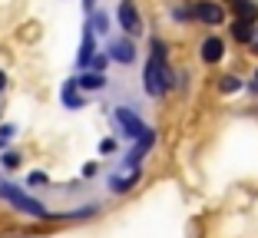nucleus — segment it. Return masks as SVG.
<instances>
[{"mask_svg": "<svg viewBox=\"0 0 258 238\" xmlns=\"http://www.w3.org/2000/svg\"><path fill=\"white\" fill-rule=\"evenodd\" d=\"M90 56H93V37H90V30H86V40H83V53H80V63H90Z\"/></svg>", "mask_w": 258, "mask_h": 238, "instance_id": "2eb2a0df", "label": "nucleus"}, {"mask_svg": "<svg viewBox=\"0 0 258 238\" xmlns=\"http://www.w3.org/2000/svg\"><path fill=\"white\" fill-rule=\"evenodd\" d=\"M196 17L202 23H212V27H215V23L225 20V10L215 7V4H209V0H199V4H196Z\"/></svg>", "mask_w": 258, "mask_h": 238, "instance_id": "423d86ee", "label": "nucleus"}, {"mask_svg": "<svg viewBox=\"0 0 258 238\" xmlns=\"http://www.w3.org/2000/svg\"><path fill=\"white\" fill-rule=\"evenodd\" d=\"M109 56H113L116 63H133V60H136V50H133L129 40H116V43L109 46Z\"/></svg>", "mask_w": 258, "mask_h": 238, "instance_id": "6e6552de", "label": "nucleus"}, {"mask_svg": "<svg viewBox=\"0 0 258 238\" xmlns=\"http://www.w3.org/2000/svg\"><path fill=\"white\" fill-rule=\"evenodd\" d=\"M4 86H7V76H4V73H0V90H4Z\"/></svg>", "mask_w": 258, "mask_h": 238, "instance_id": "6ab92c4d", "label": "nucleus"}, {"mask_svg": "<svg viewBox=\"0 0 258 238\" xmlns=\"http://www.w3.org/2000/svg\"><path fill=\"white\" fill-rule=\"evenodd\" d=\"M255 80H258V69H255ZM251 93H258V83H251Z\"/></svg>", "mask_w": 258, "mask_h": 238, "instance_id": "a211bd4d", "label": "nucleus"}, {"mask_svg": "<svg viewBox=\"0 0 258 238\" xmlns=\"http://www.w3.org/2000/svg\"><path fill=\"white\" fill-rule=\"evenodd\" d=\"M232 33H235V40H238V43H248V40H251V23H248V20H235Z\"/></svg>", "mask_w": 258, "mask_h": 238, "instance_id": "f8f14e48", "label": "nucleus"}, {"mask_svg": "<svg viewBox=\"0 0 258 238\" xmlns=\"http://www.w3.org/2000/svg\"><path fill=\"white\" fill-rule=\"evenodd\" d=\"M63 103H67L70 109H80V106H83V96L76 93V80H70V83L63 86Z\"/></svg>", "mask_w": 258, "mask_h": 238, "instance_id": "9d476101", "label": "nucleus"}, {"mask_svg": "<svg viewBox=\"0 0 258 238\" xmlns=\"http://www.w3.org/2000/svg\"><path fill=\"white\" fill-rule=\"evenodd\" d=\"M169 66H166V43L162 40H152V56L143 69V90L149 96H162L169 90Z\"/></svg>", "mask_w": 258, "mask_h": 238, "instance_id": "f03ea898", "label": "nucleus"}, {"mask_svg": "<svg viewBox=\"0 0 258 238\" xmlns=\"http://www.w3.org/2000/svg\"><path fill=\"white\" fill-rule=\"evenodd\" d=\"M113 149H116V142H113V139H103V142H99V152H103V155H109Z\"/></svg>", "mask_w": 258, "mask_h": 238, "instance_id": "f3484780", "label": "nucleus"}, {"mask_svg": "<svg viewBox=\"0 0 258 238\" xmlns=\"http://www.w3.org/2000/svg\"><path fill=\"white\" fill-rule=\"evenodd\" d=\"M222 53H225V43H222L219 37H209V40L202 43V60H205V63H219Z\"/></svg>", "mask_w": 258, "mask_h": 238, "instance_id": "1a4fd4ad", "label": "nucleus"}, {"mask_svg": "<svg viewBox=\"0 0 258 238\" xmlns=\"http://www.w3.org/2000/svg\"><path fill=\"white\" fill-rule=\"evenodd\" d=\"M152 146H156V132L146 129L143 136L136 139V146H133V149L126 152V162H122V169H126V172H136V169H139V162H143L146 155H149V149H152Z\"/></svg>", "mask_w": 258, "mask_h": 238, "instance_id": "7ed1b4c3", "label": "nucleus"}, {"mask_svg": "<svg viewBox=\"0 0 258 238\" xmlns=\"http://www.w3.org/2000/svg\"><path fill=\"white\" fill-rule=\"evenodd\" d=\"M76 86H80V90H103L106 80H103V73H86V76L76 80Z\"/></svg>", "mask_w": 258, "mask_h": 238, "instance_id": "9b49d317", "label": "nucleus"}, {"mask_svg": "<svg viewBox=\"0 0 258 238\" xmlns=\"http://www.w3.org/2000/svg\"><path fill=\"white\" fill-rule=\"evenodd\" d=\"M27 185H33V189H37V185H46V172H30V176H27Z\"/></svg>", "mask_w": 258, "mask_h": 238, "instance_id": "dca6fc26", "label": "nucleus"}, {"mask_svg": "<svg viewBox=\"0 0 258 238\" xmlns=\"http://www.w3.org/2000/svg\"><path fill=\"white\" fill-rule=\"evenodd\" d=\"M0 166H4V169H17V166H20V152H4L0 155Z\"/></svg>", "mask_w": 258, "mask_h": 238, "instance_id": "ddd939ff", "label": "nucleus"}, {"mask_svg": "<svg viewBox=\"0 0 258 238\" xmlns=\"http://www.w3.org/2000/svg\"><path fill=\"white\" fill-rule=\"evenodd\" d=\"M116 126H119V132H122L126 139H133V142H136V139L143 136L146 129H149V126H146L143 119H139V116L133 113V109H122V106L116 109Z\"/></svg>", "mask_w": 258, "mask_h": 238, "instance_id": "20e7f679", "label": "nucleus"}, {"mask_svg": "<svg viewBox=\"0 0 258 238\" xmlns=\"http://www.w3.org/2000/svg\"><path fill=\"white\" fill-rule=\"evenodd\" d=\"M0 202H7L14 212H20V215H27V218H40V222H53L56 218V212H50L37 195H30L23 185L10 182V179H4V176H0Z\"/></svg>", "mask_w": 258, "mask_h": 238, "instance_id": "f257e3e1", "label": "nucleus"}, {"mask_svg": "<svg viewBox=\"0 0 258 238\" xmlns=\"http://www.w3.org/2000/svg\"><path fill=\"white\" fill-rule=\"evenodd\" d=\"M116 17H119V27L129 33V37H136V33H143V20H139V10L133 0H119V10H116Z\"/></svg>", "mask_w": 258, "mask_h": 238, "instance_id": "39448f33", "label": "nucleus"}, {"mask_svg": "<svg viewBox=\"0 0 258 238\" xmlns=\"http://www.w3.org/2000/svg\"><path fill=\"white\" fill-rule=\"evenodd\" d=\"M219 90L222 93H235V90H242V83H238L235 76H222V83H219Z\"/></svg>", "mask_w": 258, "mask_h": 238, "instance_id": "4468645a", "label": "nucleus"}, {"mask_svg": "<svg viewBox=\"0 0 258 238\" xmlns=\"http://www.w3.org/2000/svg\"><path fill=\"white\" fill-rule=\"evenodd\" d=\"M136 182H139V169L136 172H126V176H109V192L122 195V192H129Z\"/></svg>", "mask_w": 258, "mask_h": 238, "instance_id": "0eeeda50", "label": "nucleus"}]
</instances>
